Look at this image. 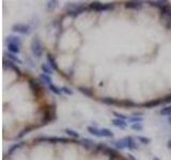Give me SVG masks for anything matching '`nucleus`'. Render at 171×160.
<instances>
[{
    "mask_svg": "<svg viewBox=\"0 0 171 160\" xmlns=\"http://www.w3.org/2000/svg\"><path fill=\"white\" fill-rule=\"evenodd\" d=\"M114 146L115 147V150H124V148H127L129 150H138V148H139L138 144L135 141V138H133L131 136L124 137V138L115 141Z\"/></svg>",
    "mask_w": 171,
    "mask_h": 160,
    "instance_id": "f257e3e1",
    "label": "nucleus"
},
{
    "mask_svg": "<svg viewBox=\"0 0 171 160\" xmlns=\"http://www.w3.org/2000/svg\"><path fill=\"white\" fill-rule=\"evenodd\" d=\"M40 142H49V143H78L79 141H74L69 138H63V137H38L33 140V143H40Z\"/></svg>",
    "mask_w": 171,
    "mask_h": 160,
    "instance_id": "f03ea898",
    "label": "nucleus"
},
{
    "mask_svg": "<svg viewBox=\"0 0 171 160\" xmlns=\"http://www.w3.org/2000/svg\"><path fill=\"white\" fill-rule=\"evenodd\" d=\"M30 48H31L32 55L36 58V59H40L43 55L44 52V45L42 43V41L38 38V36H34L31 41V45H30Z\"/></svg>",
    "mask_w": 171,
    "mask_h": 160,
    "instance_id": "7ed1b4c3",
    "label": "nucleus"
},
{
    "mask_svg": "<svg viewBox=\"0 0 171 160\" xmlns=\"http://www.w3.org/2000/svg\"><path fill=\"white\" fill-rule=\"evenodd\" d=\"M87 11V8L84 4H73L70 3L69 6H65V12L71 17H77L80 14L85 13Z\"/></svg>",
    "mask_w": 171,
    "mask_h": 160,
    "instance_id": "20e7f679",
    "label": "nucleus"
},
{
    "mask_svg": "<svg viewBox=\"0 0 171 160\" xmlns=\"http://www.w3.org/2000/svg\"><path fill=\"white\" fill-rule=\"evenodd\" d=\"M57 119V114H56V105L52 106H46L45 110H44V117L42 120V124L41 126H44L47 123H50L52 121H55Z\"/></svg>",
    "mask_w": 171,
    "mask_h": 160,
    "instance_id": "39448f33",
    "label": "nucleus"
},
{
    "mask_svg": "<svg viewBox=\"0 0 171 160\" xmlns=\"http://www.w3.org/2000/svg\"><path fill=\"white\" fill-rule=\"evenodd\" d=\"M89 8L95 12H107V11H112L115 9L114 3H101L98 1L91 2L89 4Z\"/></svg>",
    "mask_w": 171,
    "mask_h": 160,
    "instance_id": "423d86ee",
    "label": "nucleus"
},
{
    "mask_svg": "<svg viewBox=\"0 0 171 160\" xmlns=\"http://www.w3.org/2000/svg\"><path fill=\"white\" fill-rule=\"evenodd\" d=\"M29 87L31 89L32 93L35 95L36 97H39L40 95H42V82H39V80L35 79H30L29 80Z\"/></svg>",
    "mask_w": 171,
    "mask_h": 160,
    "instance_id": "0eeeda50",
    "label": "nucleus"
},
{
    "mask_svg": "<svg viewBox=\"0 0 171 160\" xmlns=\"http://www.w3.org/2000/svg\"><path fill=\"white\" fill-rule=\"evenodd\" d=\"M12 31L17 32V33H22V34H26V35H29L31 33V27L29 25L26 24H15L13 25L12 27Z\"/></svg>",
    "mask_w": 171,
    "mask_h": 160,
    "instance_id": "6e6552de",
    "label": "nucleus"
},
{
    "mask_svg": "<svg viewBox=\"0 0 171 160\" xmlns=\"http://www.w3.org/2000/svg\"><path fill=\"white\" fill-rule=\"evenodd\" d=\"M79 144L88 150H95V147H96V143L94 142L93 140L88 139V138H84V139H81V140H79Z\"/></svg>",
    "mask_w": 171,
    "mask_h": 160,
    "instance_id": "1a4fd4ad",
    "label": "nucleus"
},
{
    "mask_svg": "<svg viewBox=\"0 0 171 160\" xmlns=\"http://www.w3.org/2000/svg\"><path fill=\"white\" fill-rule=\"evenodd\" d=\"M104 155H106V156L109 157L110 160H115L118 158H121V156L119 155V153H118L117 150H115V148H111V147H106L105 150L103 152Z\"/></svg>",
    "mask_w": 171,
    "mask_h": 160,
    "instance_id": "9d476101",
    "label": "nucleus"
},
{
    "mask_svg": "<svg viewBox=\"0 0 171 160\" xmlns=\"http://www.w3.org/2000/svg\"><path fill=\"white\" fill-rule=\"evenodd\" d=\"M3 67L4 68H10L11 71H13L15 74H17L18 76H20L22 75V71H20V68L17 66V64H15V63H13L12 61H6V59L3 60Z\"/></svg>",
    "mask_w": 171,
    "mask_h": 160,
    "instance_id": "9b49d317",
    "label": "nucleus"
},
{
    "mask_svg": "<svg viewBox=\"0 0 171 160\" xmlns=\"http://www.w3.org/2000/svg\"><path fill=\"white\" fill-rule=\"evenodd\" d=\"M163 98H155V99H152V101H147V103H143L141 104V107H143V108H154V107H157L159 105H163Z\"/></svg>",
    "mask_w": 171,
    "mask_h": 160,
    "instance_id": "f8f14e48",
    "label": "nucleus"
},
{
    "mask_svg": "<svg viewBox=\"0 0 171 160\" xmlns=\"http://www.w3.org/2000/svg\"><path fill=\"white\" fill-rule=\"evenodd\" d=\"M143 6L142 1H127L125 3V8L129 10H140Z\"/></svg>",
    "mask_w": 171,
    "mask_h": 160,
    "instance_id": "ddd939ff",
    "label": "nucleus"
},
{
    "mask_svg": "<svg viewBox=\"0 0 171 160\" xmlns=\"http://www.w3.org/2000/svg\"><path fill=\"white\" fill-rule=\"evenodd\" d=\"M101 103L105 104V105H108V106H120L121 105V101H118V99L112 98V97H104V98L101 99Z\"/></svg>",
    "mask_w": 171,
    "mask_h": 160,
    "instance_id": "4468645a",
    "label": "nucleus"
},
{
    "mask_svg": "<svg viewBox=\"0 0 171 160\" xmlns=\"http://www.w3.org/2000/svg\"><path fill=\"white\" fill-rule=\"evenodd\" d=\"M46 58H47V64L50 66V68H52V71H55V72H58V71H59V68H58V64H57L56 59H55L54 55H50V53H47Z\"/></svg>",
    "mask_w": 171,
    "mask_h": 160,
    "instance_id": "2eb2a0df",
    "label": "nucleus"
},
{
    "mask_svg": "<svg viewBox=\"0 0 171 160\" xmlns=\"http://www.w3.org/2000/svg\"><path fill=\"white\" fill-rule=\"evenodd\" d=\"M6 43H10V44H15V45H18L22 47V39L17 35H14V34H11L6 38Z\"/></svg>",
    "mask_w": 171,
    "mask_h": 160,
    "instance_id": "dca6fc26",
    "label": "nucleus"
},
{
    "mask_svg": "<svg viewBox=\"0 0 171 160\" xmlns=\"http://www.w3.org/2000/svg\"><path fill=\"white\" fill-rule=\"evenodd\" d=\"M111 123L114 126L118 127V128H120V129H125L126 127H127V122H126V121L121 120V119H117V117L112 120Z\"/></svg>",
    "mask_w": 171,
    "mask_h": 160,
    "instance_id": "f3484780",
    "label": "nucleus"
},
{
    "mask_svg": "<svg viewBox=\"0 0 171 160\" xmlns=\"http://www.w3.org/2000/svg\"><path fill=\"white\" fill-rule=\"evenodd\" d=\"M38 127H40V126H35V125H28V126L26 127V128H24L22 131H20V133L18 134L17 137L15 138V140H17V139H22L24 136H26L27 133H29L31 130H33V129H35V128H38Z\"/></svg>",
    "mask_w": 171,
    "mask_h": 160,
    "instance_id": "a211bd4d",
    "label": "nucleus"
},
{
    "mask_svg": "<svg viewBox=\"0 0 171 160\" xmlns=\"http://www.w3.org/2000/svg\"><path fill=\"white\" fill-rule=\"evenodd\" d=\"M88 133H90L92 136L96 137V138H102L101 136V128H98L96 126H88L87 127Z\"/></svg>",
    "mask_w": 171,
    "mask_h": 160,
    "instance_id": "6ab92c4d",
    "label": "nucleus"
},
{
    "mask_svg": "<svg viewBox=\"0 0 171 160\" xmlns=\"http://www.w3.org/2000/svg\"><path fill=\"white\" fill-rule=\"evenodd\" d=\"M6 47H8L9 52L13 53V55H18V53L20 52V46L15 45V44L6 43Z\"/></svg>",
    "mask_w": 171,
    "mask_h": 160,
    "instance_id": "aec40b11",
    "label": "nucleus"
},
{
    "mask_svg": "<svg viewBox=\"0 0 171 160\" xmlns=\"http://www.w3.org/2000/svg\"><path fill=\"white\" fill-rule=\"evenodd\" d=\"M25 144H26V142H24V141H20V142H17V143H15V144H13L12 146L9 148L8 155H9V156H11V155H12L13 153L16 152L17 150H19V148L22 147V146H24Z\"/></svg>",
    "mask_w": 171,
    "mask_h": 160,
    "instance_id": "412c9836",
    "label": "nucleus"
},
{
    "mask_svg": "<svg viewBox=\"0 0 171 160\" xmlns=\"http://www.w3.org/2000/svg\"><path fill=\"white\" fill-rule=\"evenodd\" d=\"M4 55L8 58L9 61H12L13 63H15V64H23V60H20L19 58L17 57V55H13V53L6 52V53H4Z\"/></svg>",
    "mask_w": 171,
    "mask_h": 160,
    "instance_id": "4be33fe9",
    "label": "nucleus"
},
{
    "mask_svg": "<svg viewBox=\"0 0 171 160\" xmlns=\"http://www.w3.org/2000/svg\"><path fill=\"white\" fill-rule=\"evenodd\" d=\"M78 91L81 92L82 94L86 95L87 97H90V98H92V97H94V92L93 90L89 89V88H86V87H79L78 88Z\"/></svg>",
    "mask_w": 171,
    "mask_h": 160,
    "instance_id": "5701e85b",
    "label": "nucleus"
},
{
    "mask_svg": "<svg viewBox=\"0 0 171 160\" xmlns=\"http://www.w3.org/2000/svg\"><path fill=\"white\" fill-rule=\"evenodd\" d=\"M101 136L102 138H114V133L108 128H101Z\"/></svg>",
    "mask_w": 171,
    "mask_h": 160,
    "instance_id": "b1692460",
    "label": "nucleus"
},
{
    "mask_svg": "<svg viewBox=\"0 0 171 160\" xmlns=\"http://www.w3.org/2000/svg\"><path fill=\"white\" fill-rule=\"evenodd\" d=\"M126 122L131 123V124H135V123H142L143 122V117L140 115H133V117H128Z\"/></svg>",
    "mask_w": 171,
    "mask_h": 160,
    "instance_id": "393cba45",
    "label": "nucleus"
},
{
    "mask_svg": "<svg viewBox=\"0 0 171 160\" xmlns=\"http://www.w3.org/2000/svg\"><path fill=\"white\" fill-rule=\"evenodd\" d=\"M121 106L125 107V108H133V107H136L137 105L131 99H123V101H121Z\"/></svg>",
    "mask_w": 171,
    "mask_h": 160,
    "instance_id": "a878e982",
    "label": "nucleus"
},
{
    "mask_svg": "<svg viewBox=\"0 0 171 160\" xmlns=\"http://www.w3.org/2000/svg\"><path fill=\"white\" fill-rule=\"evenodd\" d=\"M149 3L151 4L152 6H156L157 9L161 10V9L164 8L166 4L169 3V1H149Z\"/></svg>",
    "mask_w": 171,
    "mask_h": 160,
    "instance_id": "bb28decb",
    "label": "nucleus"
},
{
    "mask_svg": "<svg viewBox=\"0 0 171 160\" xmlns=\"http://www.w3.org/2000/svg\"><path fill=\"white\" fill-rule=\"evenodd\" d=\"M40 80H41V82L44 83V84H47V85H49V84H52V78L49 77L48 75H46V74H41L40 75Z\"/></svg>",
    "mask_w": 171,
    "mask_h": 160,
    "instance_id": "cd10ccee",
    "label": "nucleus"
},
{
    "mask_svg": "<svg viewBox=\"0 0 171 160\" xmlns=\"http://www.w3.org/2000/svg\"><path fill=\"white\" fill-rule=\"evenodd\" d=\"M41 69H42L43 74H46V75H48V76L52 75V72H54L47 63H43L42 65H41Z\"/></svg>",
    "mask_w": 171,
    "mask_h": 160,
    "instance_id": "c85d7f7f",
    "label": "nucleus"
},
{
    "mask_svg": "<svg viewBox=\"0 0 171 160\" xmlns=\"http://www.w3.org/2000/svg\"><path fill=\"white\" fill-rule=\"evenodd\" d=\"M159 114H161V117H170L171 115V106L161 108V111H159Z\"/></svg>",
    "mask_w": 171,
    "mask_h": 160,
    "instance_id": "c756f323",
    "label": "nucleus"
},
{
    "mask_svg": "<svg viewBox=\"0 0 171 160\" xmlns=\"http://www.w3.org/2000/svg\"><path fill=\"white\" fill-rule=\"evenodd\" d=\"M58 4H59V2H58L57 0H52V1H48L47 2V10L48 11L56 10V9L58 8Z\"/></svg>",
    "mask_w": 171,
    "mask_h": 160,
    "instance_id": "7c9ffc66",
    "label": "nucleus"
},
{
    "mask_svg": "<svg viewBox=\"0 0 171 160\" xmlns=\"http://www.w3.org/2000/svg\"><path fill=\"white\" fill-rule=\"evenodd\" d=\"M48 89H49L50 91L52 92V93H55L56 95H61V94H62L61 88H58L57 85L54 84V83H52V84L48 85Z\"/></svg>",
    "mask_w": 171,
    "mask_h": 160,
    "instance_id": "2f4dec72",
    "label": "nucleus"
},
{
    "mask_svg": "<svg viewBox=\"0 0 171 160\" xmlns=\"http://www.w3.org/2000/svg\"><path fill=\"white\" fill-rule=\"evenodd\" d=\"M137 139L138 141H139L141 144H144V145H148L151 143V139L148 138V137H143V136H137Z\"/></svg>",
    "mask_w": 171,
    "mask_h": 160,
    "instance_id": "473e14b6",
    "label": "nucleus"
},
{
    "mask_svg": "<svg viewBox=\"0 0 171 160\" xmlns=\"http://www.w3.org/2000/svg\"><path fill=\"white\" fill-rule=\"evenodd\" d=\"M64 131H65V133L68 134V136L72 137V138H73V139H78V138H79V133H78L77 131L73 130V129H69V128H66Z\"/></svg>",
    "mask_w": 171,
    "mask_h": 160,
    "instance_id": "72a5a7b5",
    "label": "nucleus"
},
{
    "mask_svg": "<svg viewBox=\"0 0 171 160\" xmlns=\"http://www.w3.org/2000/svg\"><path fill=\"white\" fill-rule=\"evenodd\" d=\"M131 128L135 131H142L143 130V125L141 123H135V124L131 125Z\"/></svg>",
    "mask_w": 171,
    "mask_h": 160,
    "instance_id": "f704fd0d",
    "label": "nucleus"
},
{
    "mask_svg": "<svg viewBox=\"0 0 171 160\" xmlns=\"http://www.w3.org/2000/svg\"><path fill=\"white\" fill-rule=\"evenodd\" d=\"M106 147H107V145H105L104 143H98V144H96L95 153H103Z\"/></svg>",
    "mask_w": 171,
    "mask_h": 160,
    "instance_id": "c9c22d12",
    "label": "nucleus"
},
{
    "mask_svg": "<svg viewBox=\"0 0 171 160\" xmlns=\"http://www.w3.org/2000/svg\"><path fill=\"white\" fill-rule=\"evenodd\" d=\"M61 91H62V93L65 94V95H73V94H74L73 90L70 89L69 87H65V85L61 88Z\"/></svg>",
    "mask_w": 171,
    "mask_h": 160,
    "instance_id": "e433bc0d",
    "label": "nucleus"
},
{
    "mask_svg": "<svg viewBox=\"0 0 171 160\" xmlns=\"http://www.w3.org/2000/svg\"><path fill=\"white\" fill-rule=\"evenodd\" d=\"M114 114L115 115L117 119H121V120H124V121H127V119H128L127 117H125V115H123V114H120V113H118V112H114Z\"/></svg>",
    "mask_w": 171,
    "mask_h": 160,
    "instance_id": "4c0bfd02",
    "label": "nucleus"
},
{
    "mask_svg": "<svg viewBox=\"0 0 171 160\" xmlns=\"http://www.w3.org/2000/svg\"><path fill=\"white\" fill-rule=\"evenodd\" d=\"M166 17H167V25H166V27H167V29H170V27H171V12L168 14Z\"/></svg>",
    "mask_w": 171,
    "mask_h": 160,
    "instance_id": "58836bf2",
    "label": "nucleus"
},
{
    "mask_svg": "<svg viewBox=\"0 0 171 160\" xmlns=\"http://www.w3.org/2000/svg\"><path fill=\"white\" fill-rule=\"evenodd\" d=\"M163 103L164 104H170L171 103V94L164 97V98H163Z\"/></svg>",
    "mask_w": 171,
    "mask_h": 160,
    "instance_id": "ea45409f",
    "label": "nucleus"
},
{
    "mask_svg": "<svg viewBox=\"0 0 171 160\" xmlns=\"http://www.w3.org/2000/svg\"><path fill=\"white\" fill-rule=\"evenodd\" d=\"M28 63H29V64H28L29 66H31V67H35V63H34V62L32 61V60L30 59V58L28 59Z\"/></svg>",
    "mask_w": 171,
    "mask_h": 160,
    "instance_id": "a19ab883",
    "label": "nucleus"
},
{
    "mask_svg": "<svg viewBox=\"0 0 171 160\" xmlns=\"http://www.w3.org/2000/svg\"><path fill=\"white\" fill-rule=\"evenodd\" d=\"M127 158H128L129 160H137V159H136L135 157H134L131 154H127Z\"/></svg>",
    "mask_w": 171,
    "mask_h": 160,
    "instance_id": "79ce46f5",
    "label": "nucleus"
},
{
    "mask_svg": "<svg viewBox=\"0 0 171 160\" xmlns=\"http://www.w3.org/2000/svg\"><path fill=\"white\" fill-rule=\"evenodd\" d=\"M167 147L169 148V150H171V139H169L167 142Z\"/></svg>",
    "mask_w": 171,
    "mask_h": 160,
    "instance_id": "37998d69",
    "label": "nucleus"
},
{
    "mask_svg": "<svg viewBox=\"0 0 171 160\" xmlns=\"http://www.w3.org/2000/svg\"><path fill=\"white\" fill-rule=\"evenodd\" d=\"M168 123H169V125L171 126V115L170 117H168Z\"/></svg>",
    "mask_w": 171,
    "mask_h": 160,
    "instance_id": "c03bdc74",
    "label": "nucleus"
},
{
    "mask_svg": "<svg viewBox=\"0 0 171 160\" xmlns=\"http://www.w3.org/2000/svg\"><path fill=\"white\" fill-rule=\"evenodd\" d=\"M153 160H161V159H159L158 157H154V158H153Z\"/></svg>",
    "mask_w": 171,
    "mask_h": 160,
    "instance_id": "a18cd8bd",
    "label": "nucleus"
},
{
    "mask_svg": "<svg viewBox=\"0 0 171 160\" xmlns=\"http://www.w3.org/2000/svg\"><path fill=\"white\" fill-rule=\"evenodd\" d=\"M122 160H127V159H122Z\"/></svg>",
    "mask_w": 171,
    "mask_h": 160,
    "instance_id": "49530a36",
    "label": "nucleus"
}]
</instances>
